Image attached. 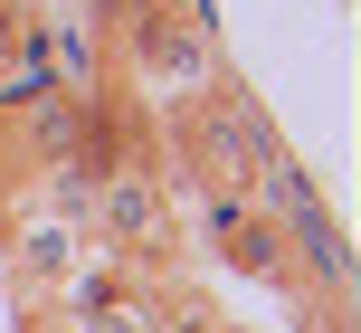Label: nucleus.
<instances>
[{"label": "nucleus", "mask_w": 361, "mask_h": 333, "mask_svg": "<svg viewBox=\"0 0 361 333\" xmlns=\"http://www.w3.org/2000/svg\"><path fill=\"white\" fill-rule=\"evenodd\" d=\"M95 219H105L114 248H152L162 238V190L143 181V171H105V190H95Z\"/></svg>", "instance_id": "f257e3e1"}, {"label": "nucleus", "mask_w": 361, "mask_h": 333, "mask_svg": "<svg viewBox=\"0 0 361 333\" xmlns=\"http://www.w3.org/2000/svg\"><path fill=\"white\" fill-rule=\"evenodd\" d=\"M86 267V248H76V219H57V210H38L29 229H19V277H29V296H57V286Z\"/></svg>", "instance_id": "f03ea898"}, {"label": "nucleus", "mask_w": 361, "mask_h": 333, "mask_svg": "<svg viewBox=\"0 0 361 333\" xmlns=\"http://www.w3.org/2000/svg\"><path fill=\"white\" fill-rule=\"evenodd\" d=\"M152 10H162V0H152Z\"/></svg>", "instance_id": "7ed1b4c3"}]
</instances>
